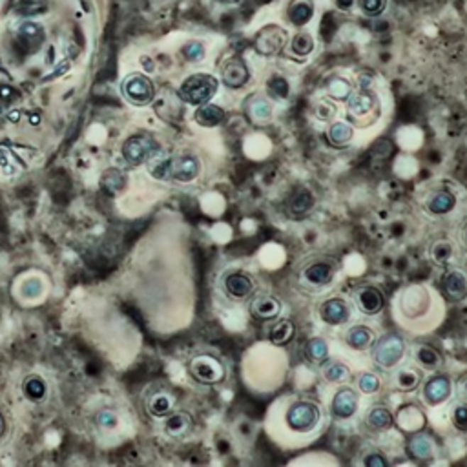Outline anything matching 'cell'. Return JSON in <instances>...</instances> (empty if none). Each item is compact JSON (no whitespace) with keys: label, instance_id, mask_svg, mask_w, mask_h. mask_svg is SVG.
<instances>
[{"label":"cell","instance_id":"obj_49","mask_svg":"<svg viewBox=\"0 0 467 467\" xmlns=\"http://www.w3.org/2000/svg\"><path fill=\"white\" fill-rule=\"evenodd\" d=\"M97 424L102 429H114V427H117L119 420L111 411H102L97 414Z\"/></svg>","mask_w":467,"mask_h":467},{"label":"cell","instance_id":"obj_29","mask_svg":"<svg viewBox=\"0 0 467 467\" xmlns=\"http://www.w3.org/2000/svg\"><path fill=\"white\" fill-rule=\"evenodd\" d=\"M354 130L351 124L347 123H334L327 132V139L334 148H344L348 141L353 139Z\"/></svg>","mask_w":467,"mask_h":467},{"label":"cell","instance_id":"obj_23","mask_svg":"<svg viewBox=\"0 0 467 467\" xmlns=\"http://www.w3.org/2000/svg\"><path fill=\"white\" fill-rule=\"evenodd\" d=\"M22 392L30 402L33 404H40L48 398V383L44 382L38 374H30L28 378L22 382Z\"/></svg>","mask_w":467,"mask_h":467},{"label":"cell","instance_id":"obj_11","mask_svg":"<svg viewBox=\"0 0 467 467\" xmlns=\"http://www.w3.org/2000/svg\"><path fill=\"white\" fill-rule=\"evenodd\" d=\"M358 409V395L353 391V389H348V387H344L340 391L334 395V400H332V414L336 418H340V420H347L356 412Z\"/></svg>","mask_w":467,"mask_h":467},{"label":"cell","instance_id":"obj_51","mask_svg":"<svg viewBox=\"0 0 467 467\" xmlns=\"http://www.w3.org/2000/svg\"><path fill=\"white\" fill-rule=\"evenodd\" d=\"M358 0H336V8L340 9V11H351V9L356 6Z\"/></svg>","mask_w":467,"mask_h":467},{"label":"cell","instance_id":"obj_45","mask_svg":"<svg viewBox=\"0 0 467 467\" xmlns=\"http://www.w3.org/2000/svg\"><path fill=\"white\" fill-rule=\"evenodd\" d=\"M451 254H453V246H451V243H446V241L436 243L433 248V252H431V256H433V259L436 261L438 265L446 263L447 259L451 258Z\"/></svg>","mask_w":467,"mask_h":467},{"label":"cell","instance_id":"obj_36","mask_svg":"<svg viewBox=\"0 0 467 467\" xmlns=\"http://www.w3.org/2000/svg\"><path fill=\"white\" fill-rule=\"evenodd\" d=\"M323 367V376H325V380H329V382H345V380L348 378V369L344 366V363H340V361H323L322 363Z\"/></svg>","mask_w":467,"mask_h":467},{"label":"cell","instance_id":"obj_19","mask_svg":"<svg viewBox=\"0 0 467 467\" xmlns=\"http://www.w3.org/2000/svg\"><path fill=\"white\" fill-rule=\"evenodd\" d=\"M314 15V2L312 0H292L287 8V17H289L290 24L296 28H303L312 21Z\"/></svg>","mask_w":467,"mask_h":467},{"label":"cell","instance_id":"obj_54","mask_svg":"<svg viewBox=\"0 0 467 467\" xmlns=\"http://www.w3.org/2000/svg\"><path fill=\"white\" fill-rule=\"evenodd\" d=\"M466 389H467V385H466Z\"/></svg>","mask_w":467,"mask_h":467},{"label":"cell","instance_id":"obj_33","mask_svg":"<svg viewBox=\"0 0 467 467\" xmlns=\"http://www.w3.org/2000/svg\"><path fill=\"white\" fill-rule=\"evenodd\" d=\"M332 274H334V270H332L331 265L327 263H314L305 268L307 281L312 285L329 283V281L332 280Z\"/></svg>","mask_w":467,"mask_h":467},{"label":"cell","instance_id":"obj_21","mask_svg":"<svg viewBox=\"0 0 467 467\" xmlns=\"http://www.w3.org/2000/svg\"><path fill=\"white\" fill-rule=\"evenodd\" d=\"M407 453L417 460H429L434 455L433 440L427 434H412L407 442Z\"/></svg>","mask_w":467,"mask_h":467},{"label":"cell","instance_id":"obj_20","mask_svg":"<svg viewBox=\"0 0 467 467\" xmlns=\"http://www.w3.org/2000/svg\"><path fill=\"white\" fill-rule=\"evenodd\" d=\"M194 420L188 412L177 411L168 414V420L165 424V433L172 438H183L190 433Z\"/></svg>","mask_w":467,"mask_h":467},{"label":"cell","instance_id":"obj_39","mask_svg":"<svg viewBox=\"0 0 467 467\" xmlns=\"http://www.w3.org/2000/svg\"><path fill=\"white\" fill-rule=\"evenodd\" d=\"M290 48H292L294 53H296V55H300V57L310 55V53H312V50H314V38H312V35H310V33L300 31V33H296L292 37Z\"/></svg>","mask_w":467,"mask_h":467},{"label":"cell","instance_id":"obj_8","mask_svg":"<svg viewBox=\"0 0 467 467\" xmlns=\"http://www.w3.org/2000/svg\"><path fill=\"white\" fill-rule=\"evenodd\" d=\"M248 77H251V73H248V68L241 57H230L221 64V81L226 88H241L246 84Z\"/></svg>","mask_w":467,"mask_h":467},{"label":"cell","instance_id":"obj_10","mask_svg":"<svg viewBox=\"0 0 467 467\" xmlns=\"http://www.w3.org/2000/svg\"><path fill=\"white\" fill-rule=\"evenodd\" d=\"M17 38L28 51H37L46 40V33L43 26L37 22L24 21L17 26Z\"/></svg>","mask_w":467,"mask_h":467},{"label":"cell","instance_id":"obj_32","mask_svg":"<svg viewBox=\"0 0 467 467\" xmlns=\"http://www.w3.org/2000/svg\"><path fill=\"white\" fill-rule=\"evenodd\" d=\"M374 338V332L370 331L369 327H363V325H358V327H353L351 331L345 334V340L347 344L351 345L353 348H366L369 347L370 341Z\"/></svg>","mask_w":467,"mask_h":467},{"label":"cell","instance_id":"obj_37","mask_svg":"<svg viewBox=\"0 0 467 467\" xmlns=\"http://www.w3.org/2000/svg\"><path fill=\"white\" fill-rule=\"evenodd\" d=\"M422 374L417 369H402L396 374V385L400 391H414L420 385Z\"/></svg>","mask_w":467,"mask_h":467},{"label":"cell","instance_id":"obj_50","mask_svg":"<svg viewBox=\"0 0 467 467\" xmlns=\"http://www.w3.org/2000/svg\"><path fill=\"white\" fill-rule=\"evenodd\" d=\"M363 463H366L367 467H387L389 466V462H387L382 455H378V453H374V455L370 453L369 456H366Z\"/></svg>","mask_w":467,"mask_h":467},{"label":"cell","instance_id":"obj_28","mask_svg":"<svg viewBox=\"0 0 467 467\" xmlns=\"http://www.w3.org/2000/svg\"><path fill=\"white\" fill-rule=\"evenodd\" d=\"M246 114H248V117H251L252 123L263 124L270 119L272 108H270V104L265 101V99L252 97L251 101H248V104H246Z\"/></svg>","mask_w":467,"mask_h":467},{"label":"cell","instance_id":"obj_14","mask_svg":"<svg viewBox=\"0 0 467 467\" xmlns=\"http://www.w3.org/2000/svg\"><path fill=\"white\" fill-rule=\"evenodd\" d=\"M442 289L449 302H460L467 296V276L460 270H451L444 276Z\"/></svg>","mask_w":467,"mask_h":467},{"label":"cell","instance_id":"obj_26","mask_svg":"<svg viewBox=\"0 0 467 467\" xmlns=\"http://www.w3.org/2000/svg\"><path fill=\"white\" fill-rule=\"evenodd\" d=\"M374 101H376V97L370 92L361 89V92H358L348 99V111H351V115H356V117L369 114L374 106Z\"/></svg>","mask_w":467,"mask_h":467},{"label":"cell","instance_id":"obj_15","mask_svg":"<svg viewBox=\"0 0 467 467\" xmlns=\"http://www.w3.org/2000/svg\"><path fill=\"white\" fill-rule=\"evenodd\" d=\"M281 310V303L278 297L274 296H258L252 300L251 303V314L252 318L261 319V322H268L274 319Z\"/></svg>","mask_w":467,"mask_h":467},{"label":"cell","instance_id":"obj_44","mask_svg":"<svg viewBox=\"0 0 467 467\" xmlns=\"http://www.w3.org/2000/svg\"><path fill=\"white\" fill-rule=\"evenodd\" d=\"M360 8L367 17H378L385 11L387 0H360Z\"/></svg>","mask_w":467,"mask_h":467},{"label":"cell","instance_id":"obj_30","mask_svg":"<svg viewBox=\"0 0 467 467\" xmlns=\"http://www.w3.org/2000/svg\"><path fill=\"white\" fill-rule=\"evenodd\" d=\"M294 332H296L294 323L289 322V319H281V322H278L276 325L270 329L268 338H270V341L274 345H287L292 341Z\"/></svg>","mask_w":467,"mask_h":467},{"label":"cell","instance_id":"obj_9","mask_svg":"<svg viewBox=\"0 0 467 467\" xmlns=\"http://www.w3.org/2000/svg\"><path fill=\"white\" fill-rule=\"evenodd\" d=\"M354 302H356L358 309L367 316H374L382 312L383 309V294L380 292L373 285H366L354 292Z\"/></svg>","mask_w":467,"mask_h":467},{"label":"cell","instance_id":"obj_53","mask_svg":"<svg viewBox=\"0 0 467 467\" xmlns=\"http://www.w3.org/2000/svg\"><path fill=\"white\" fill-rule=\"evenodd\" d=\"M217 2H221V4H238L239 0H217Z\"/></svg>","mask_w":467,"mask_h":467},{"label":"cell","instance_id":"obj_18","mask_svg":"<svg viewBox=\"0 0 467 467\" xmlns=\"http://www.w3.org/2000/svg\"><path fill=\"white\" fill-rule=\"evenodd\" d=\"M175 402H177V400H175V396L172 395V392L159 391L155 392V395L150 396L148 402H146V409H148V412L152 417L165 418L174 412Z\"/></svg>","mask_w":467,"mask_h":467},{"label":"cell","instance_id":"obj_31","mask_svg":"<svg viewBox=\"0 0 467 467\" xmlns=\"http://www.w3.org/2000/svg\"><path fill=\"white\" fill-rule=\"evenodd\" d=\"M367 424H369L370 429H376V431L389 429L392 425V414L389 412V409L387 407L378 405V407H373L369 411V414H367Z\"/></svg>","mask_w":467,"mask_h":467},{"label":"cell","instance_id":"obj_38","mask_svg":"<svg viewBox=\"0 0 467 467\" xmlns=\"http://www.w3.org/2000/svg\"><path fill=\"white\" fill-rule=\"evenodd\" d=\"M267 92L272 99H276V101H283V99L289 97V94H290L289 81H287L285 77H280V75L270 77L267 82Z\"/></svg>","mask_w":467,"mask_h":467},{"label":"cell","instance_id":"obj_24","mask_svg":"<svg viewBox=\"0 0 467 467\" xmlns=\"http://www.w3.org/2000/svg\"><path fill=\"white\" fill-rule=\"evenodd\" d=\"M455 204H456L455 194H451L449 190H440L431 197L429 203H427V209H429L431 214L442 216V214H447L455 209Z\"/></svg>","mask_w":467,"mask_h":467},{"label":"cell","instance_id":"obj_43","mask_svg":"<svg viewBox=\"0 0 467 467\" xmlns=\"http://www.w3.org/2000/svg\"><path fill=\"white\" fill-rule=\"evenodd\" d=\"M358 385H360V391L366 392V395H373L380 389V378L373 373H363L358 378Z\"/></svg>","mask_w":467,"mask_h":467},{"label":"cell","instance_id":"obj_52","mask_svg":"<svg viewBox=\"0 0 467 467\" xmlns=\"http://www.w3.org/2000/svg\"><path fill=\"white\" fill-rule=\"evenodd\" d=\"M4 433H6V420H4V417L0 414V438L4 436Z\"/></svg>","mask_w":467,"mask_h":467},{"label":"cell","instance_id":"obj_6","mask_svg":"<svg viewBox=\"0 0 467 467\" xmlns=\"http://www.w3.org/2000/svg\"><path fill=\"white\" fill-rule=\"evenodd\" d=\"M405 354V341L396 334H385L374 345V360L383 369L398 366Z\"/></svg>","mask_w":467,"mask_h":467},{"label":"cell","instance_id":"obj_25","mask_svg":"<svg viewBox=\"0 0 467 467\" xmlns=\"http://www.w3.org/2000/svg\"><path fill=\"white\" fill-rule=\"evenodd\" d=\"M314 203H316V199H314V196H312V192L302 188V190H297L296 194L290 197V201H289L290 214L296 217L305 216V214L310 212V209L314 207Z\"/></svg>","mask_w":467,"mask_h":467},{"label":"cell","instance_id":"obj_4","mask_svg":"<svg viewBox=\"0 0 467 467\" xmlns=\"http://www.w3.org/2000/svg\"><path fill=\"white\" fill-rule=\"evenodd\" d=\"M322 412L312 402H296L287 411V425L296 433H310L319 424Z\"/></svg>","mask_w":467,"mask_h":467},{"label":"cell","instance_id":"obj_17","mask_svg":"<svg viewBox=\"0 0 467 467\" xmlns=\"http://www.w3.org/2000/svg\"><path fill=\"white\" fill-rule=\"evenodd\" d=\"M451 395V382L446 376L431 378L424 387V398L429 405H438L446 402Z\"/></svg>","mask_w":467,"mask_h":467},{"label":"cell","instance_id":"obj_46","mask_svg":"<svg viewBox=\"0 0 467 467\" xmlns=\"http://www.w3.org/2000/svg\"><path fill=\"white\" fill-rule=\"evenodd\" d=\"M417 418H422V414L414 407H405L404 411H400V424H404L405 429H412V424L417 422ZM417 424L422 425L424 420H418Z\"/></svg>","mask_w":467,"mask_h":467},{"label":"cell","instance_id":"obj_47","mask_svg":"<svg viewBox=\"0 0 467 467\" xmlns=\"http://www.w3.org/2000/svg\"><path fill=\"white\" fill-rule=\"evenodd\" d=\"M453 422L455 427L462 433H467V404H458L453 412Z\"/></svg>","mask_w":467,"mask_h":467},{"label":"cell","instance_id":"obj_7","mask_svg":"<svg viewBox=\"0 0 467 467\" xmlns=\"http://www.w3.org/2000/svg\"><path fill=\"white\" fill-rule=\"evenodd\" d=\"M287 37H289V35H287V31H285L281 26L278 24L263 26L254 38L256 51L263 57L278 55V53L285 48V44H287Z\"/></svg>","mask_w":467,"mask_h":467},{"label":"cell","instance_id":"obj_13","mask_svg":"<svg viewBox=\"0 0 467 467\" xmlns=\"http://www.w3.org/2000/svg\"><path fill=\"white\" fill-rule=\"evenodd\" d=\"M223 287H225V292L229 294L230 297H234V300H245V297L251 296L252 290H254L252 280L246 276V274H243V272H232V274H229V276L225 278V281H223Z\"/></svg>","mask_w":467,"mask_h":467},{"label":"cell","instance_id":"obj_48","mask_svg":"<svg viewBox=\"0 0 467 467\" xmlns=\"http://www.w3.org/2000/svg\"><path fill=\"white\" fill-rule=\"evenodd\" d=\"M314 114L319 121H329L331 117H334L336 106L329 101H319L314 108Z\"/></svg>","mask_w":467,"mask_h":467},{"label":"cell","instance_id":"obj_34","mask_svg":"<svg viewBox=\"0 0 467 467\" xmlns=\"http://www.w3.org/2000/svg\"><path fill=\"white\" fill-rule=\"evenodd\" d=\"M305 356L310 363H323L329 356V347L322 338H312L305 345Z\"/></svg>","mask_w":467,"mask_h":467},{"label":"cell","instance_id":"obj_41","mask_svg":"<svg viewBox=\"0 0 467 467\" xmlns=\"http://www.w3.org/2000/svg\"><path fill=\"white\" fill-rule=\"evenodd\" d=\"M101 183H102V187L106 188L108 192H111V194H117V192L123 190V187H124L123 172L106 170V172H104V175H102Z\"/></svg>","mask_w":467,"mask_h":467},{"label":"cell","instance_id":"obj_35","mask_svg":"<svg viewBox=\"0 0 467 467\" xmlns=\"http://www.w3.org/2000/svg\"><path fill=\"white\" fill-rule=\"evenodd\" d=\"M414 358H417L418 363L424 366L425 369H438L440 363H442V356L438 354V351L429 347V345H422V347H418L417 353H414Z\"/></svg>","mask_w":467,"mask_h":467},{"label":"cell","instance_id":"obj_3","mask_svg":"<svg viewBox=\"0 0 467 467\" xmlns=\"http://www.w3.org/2000/svg\"><path fill=\"white\" fill-rule=\"evenodd\" d=\"M121 92L133 106H148L155 97V86L145 73H130L121 84Z\"/></svg>","mask_w":467,"mask_h":467},{"label":"cell","instance_id":"obj_2","mask_svg":"<svg viewBox=\"0 0 467 467\" xmlns=\"http://www.w3.org/2000/svg\"><path fill=\"white\" fill-rule=\"evenodd\" d=\"M121 153H123V159L128 163V165L139 166L148 163L150 159H153L155 155H159V153H161V148H159L158 143H155L150 136L137 133V136L128 137V139L124 141Z\"/></svg>","mask_w":467,"mask_h":467},{"label":"cell","instance_id":"obj_27","mask_svg":"<svg viewBox=\"0 0 467 467\" xmlns=\"http://www.w3.org/2000/svg\"><path fill=\"white\" fill-rule=\"evenodd\" d=\"M48 9L46 0H13V11L18 17H37Z\"/></svg>","mask_w":467,"mask_h":467},{"label":"cell","instance_id":"obj_40","mask_svg":"<svg viewBox=\"0 0 467 467\" xmlns=\"http://www.w3.org/2000/svg\"><path fill=\"white\" fill-rule=\"evenodd\" d=\"M327 89H329V95H331L332 99H338V101L347 99L348 95H351V92H353L351 82H348L347 79H344V77H332L327 84Z\"/></svg>","mask_w":467,"mask_h":467},{"label":"cell","instance_id":"obj_22","mask_svg":"<svg viewBox=\"0 0 467 467\" xmlns=\"http://www.w3.org/2000/svg\"><path fill=\"white\" fill-rule=\"evenodd\" d=\"M194 121L207 128L217 126V124H221L225 121V110L221 106H217V104L207 102V104L197 106L196 114H194Z\"/></svg>","mask_w":467,"mask_h":467},{"label":"cell","instance_id":"obj_5","mask_svg":"<svg viewBox=\"0 0 467 467\" xmlns=\"http://www.w3.org/2000/svg\"><path fill=\"white\" fill-rule=\"evenodd\" d=\"M190 374L203 385H216L225 380V367L210 354H199L190 361Z\"/></svg>","mask_w":467,"mask_h":467},{"label":"cell","instance_id":"obj_12","mask_svg":"<svg viewBox=\"0 0 467 467\" xmlns=\"http://www.w3.org/2000/svg\"><path fill=\"white\" fill-rule=\"evenodd\" d=\"M199 161L192 155H183V158H172V179L179 183H190L199 175Z\"/></svg>","mask_w":467,"mask_h":467},{"label":"cell","instance_id":"obj_42","mask_svg":"<svg viewBox=\"0 0 467 467\" xmlns=\"http://www.w3.org/2000/svg\"><path fill=\"white\" fill-rule=\"evenodd\" d=\"M181 53L188 62H199V60L204 59V46L199 40H192V43L185 44Z\"/></svg>","mask_w":467,"mask_h":467},{"label":"cell","instance_id":"obj_1","mask_svg":"<svg viewBox=\"0 0 467 467\" xmlns=\"http://www.w3.org/2000/svg\"><path fill=\"white\" fill-rule=\"evenodd\" d=\"M219 88V81L210 73H194L179 86V99L190 106H201L214 99Z\"/></svg>","mask_w":467,"mask_h":467},{"label":"cell","instance_id":"obj_16","mask_svg":"<svg viewBox=\"0 0 467 467\" xmlns=\"http://www.w3.org/2000/svg\"><path fill=\"white\" fill-rule=\"evenodd\" d=\"M319 316L329 325H340L348 319V307L341 297H332V300L323 302Z\"/></svg>","mask_w":467,"mask_h":467}]
</instances>
